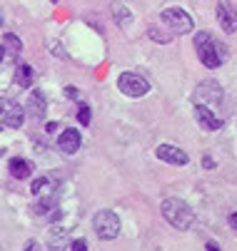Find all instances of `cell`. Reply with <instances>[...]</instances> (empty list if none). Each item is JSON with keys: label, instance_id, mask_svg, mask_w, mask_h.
Wrapping results in <instances>:
<instances>
[{"label": "cell", "instance_id": "7a4b0ae2", "mask_svg": "<svg viewBox=\"0 0 237 251\" xmlns=\"http://www.w3.org/2000/svg\"><path fill=\"white\" fill-rule=\"evenodd\" d=\"M162 217L167 219V224L175 226L178 231H187L195 224V211L187 206V201H182L178 197H167L162 201Z\"/></svg>", "mask_w": 237, "mask_h": 251}, {"label": "cell", "instance_id": "4fadbf2b", "mask_svg": "<svg viewBox=\"0 0 237 251\" xmlns=\"http://www.w3.org/2000/svg\"><path fill=\"white\" fill-rule=\"evenodd\" d=\"M48 249L50 251H65L67 249V229L65 226H53L48 231Z\"/></svg>", "mask_w": 237, "mask_h": 251}, {"label": "cell", "instance_id": "30bf717a", "mask_svg": "<svg viewBox=\"0 0 237 251\" xmlns=\"http://www.w3.org/2000/svg\"><path fill=\"white\" fill-rule=\"evenodd\" d=\"M220 100H222V87H220L217 82L207 80V82H200V85H197V90H195V102H197V104H205V102L215 104V102H220Z\"/></svg>", "mask_w": 237, "mask_h": 251}, {"label": "cell", "instance_id": "7c38bea8", "mask_svg": "<svg viewBox=\"0 0 237 251\" xmlns=\"http://www.w3.org/2000/svg\"><path fill=\"white\" fill-rule=\"evenodd\" d=\"M25 112H28L30 117H35V120H43V117H45V112H48V100H45V95H43L40 90L30 92Z\"/></svg>", "mask_w": 237, "mask_h": 251}, {"label": "cell", "instance_id": "5bb4252c", "mask_svg": "<svg viewBox=\"0 0 237 251\" xmlns=\"http://www.w3.org/2000/svg\"><path fill=\"white\" fill-rule=\"evenodd\" d=\"M30 192L35 194V197H50V194L55 192V179H53L50 174H40L35 182H32Z\"/></svg>", "mask_w": 237, "mask_h": 251}, {"label": "cell", "instance_id": "8992f818", "mask_svg": "<svg viewBox=\"0 0 237 251\" xmlns=\"http://www.w3.org/2000/svg\"><path fill=\"white\" fill-rule=\"evenodd\" d=\"M162 23L170 27L173 32L178 35H185V32H192V18L182 10V8H165L162 10Z\"/></svg>", "mask_w": 237, "mask_h": 251}, {"label": "cell", "instance_id": "6da1fadb", "mask_svg": "<svg viewBox=\"0 0 237 251\" xmlns=\"http://www.w3.org/2000/svg\"><path fill=\"white\" fill-rule=\"evenodd\" d=\"M195 50H197L200 62L205 65V67H210V70H217L225 62V57H227L225 45L217 43L212 38V32H207V30H202V32L195 35Z\"/></svg>", "mask_w": 237, "mask_h": 251}, {"label": "cell", "instance_id": "d6986e66", "mask_svg": "<svg viewBox=\"0 0 237 251\" xmlns=\"http://www.w3.org/2000/svg\"><path fill=\"white\" fill-rule=\"evenodd\" d=\"M148 35H150L155 43H170V40H173V35H165V30L157 27V25H150V27H148Z\"/></svg>", "mask_w": 237, "mask_h": 251}, {"label": "cell", "instance_id": "9a60e30c", "mask_svg": "<svg viewBox=\"0 0 237 251\" xmlns=\"http://www.w3.org/2000/svg\"><path fill=\"white\" fill-rule=\"evenodd\" d=\"M0 45H3L5 57H18V55H20V50H23L20 38H15L13 32H3V38H0Z\"/></svg>", "mask_w": 237, "mask_h": 251}, {"label": "cell", "instance_id": "83f0119b", "mask_svg": "<svg viewBox=\"0 0 237 251\" xmlns=\"http://www.w3.org/2000/svg\"><path fill=\"white\" fill-rule=\"evenodd\" d=\"M53 3H58V0H53Z\"/></svg>", "mask_w": 237, "mask_h": 251}, {"label": "cell", "instance_id": "7402d4cb", "mask_svg": "<svg viewBox=\"0 0 237 251\" xmlns=\"http://www.w3.org/2000/svg\"><path fill=\"white\" fill-rule=\"evenodd\" d=\"M65 97H67V100H78V97H80V90L73 87V85H70V87H65Z\"/></svg>", "mask_w": 237, "mask_h": 251}, {"label": "cell", "instance_id": "ac0fdd59", "mask_svg": "<svg viewBox=\"0 0 237 251\" xmlns=\"http://www.w3.org/2000/svg\"><path fill=\"white\" fill-rule=\"evenodd\" d=\"M15 82L20 85V87H30L32 85V67L30 65H18V70H15Z\"/></svg>", "mask_w": 237, "mask_h": 251}, {"label": "cell", "instance_id": "277c9868", "mask_svg": "<svg viewBox=\"0 0 237 251\" xmlns=\"http://www.w3.org/2000/svg\"><path fill=\"white\" fill-rule=\"evenodd\" d=\"M118 90L127 97H145L150 92V82L138 73H122L118 77Z\"/></svg>", "mask_w": 237, "mask_h": 251}, {"label": "cell", "instance_id": "44dd1931", "mask_svg": "<svg viewBox=\"0 0 237 251\" xmlns=\"http://www.w3.org/2000/svg\"><path fill=\"white\" fill-rule=\"evenodd\" d=\"M70 251H88V241L85 239H78L70 244Z\"/></svg>", "mask_w": 237, "mask_h": 251}, {"label": "cell", "instance_id": "e0dca14e", "mask_svg": "<svg viewBox=\"0 0 237 251\" xmlns=\"http://www.w3.org/2000/svg\"><path fill=\"white\" fill-rule=\"evenodd\" d=\"M113 18H115V23H118L120 27H127V25L132 23V13H130L122 3H113Z\"/></svg>", "mask_w": 237, "mask_h": 251}, {"label": "cell", "instance_id": "cb8c5ba5", "mask_svg": "<svg viewBox=\"0 0 237 251\" xmlns=\"http://www.w3.org/2000/svg\"><path fill=\"white\" fill-rule=\"evenodd\" d=\"M230 226L237 231V211H235V214H230Z\"/></svg>", "mask_w": 237, "mask_h": 251}, {"label": "cell", "instance_id": "d4e9b609", "mask_svg": "<svg viewBox=\"0 0 237 251\" xmlns=\"http://www.w3.org/2000/svg\"><path fill=\"white\" fill-rule=\"evenodd\" d=\"M45 129L53 134V132H58V125H55V122H48V125H45Z\"/></svg>", "mask_w": 237, "mask_h": 251}, {"label": "cell", "instance_id": "3957f363", "mask_svg": "<svg viewBox=\"0 0 237 251\" xmlns=\"http://www.w3.org/2000/svg\"><path fill=\"white\" fill-rule=\"evenodd\" d=\"M92 229H95L97 239H103V241L118 239V234H120V219H118V214L110 211V209L97 211L95 219H92Z\"/></svg>", "mask_w": 237, "mask_h": 251}, {"label": "cell", "instance_id": "5b68a950", "mask_svg": "<svg viewBox=\"0 0 237 251\" xmlns=\"http://www.w3.org/2000/svg\"><path fill=\"white\" fill-rule=\"evenodd\" d=\"M25 122V110L15 102V100H3L0 102V125L10 127V129H20Z\"/></svg>", "mask_w": 237, "mask_h": 251}, {"label": "cell", "instance_id": "484cf974", "mask_svg": "<svg viewBox=\"0 0 237 251\" xmlns=\"http://www.w3.org/2000/svg\"><path fill=\"white\" fill-rule=\"evenodd\" d=\"M202 164H205V167H207V169H212V167H215V162H212V159H210V157H205V159H202Z\"/></svg>", "mask_w": 237, "mask_h": 251}, {"label": "cell", "instance_id": "52a82bcc", "mask_svg": "<svg viewBox=\"0 0 237 251\" xmlns=\"http://www.w3.org/2000/svg\"><path fill=\"white\" fill-rule=\"evenodd\" d=\"M215 15H217V23L225 32H237V8L230 0H220L215 8Z\"/></svg>", "mask_w": 237, "mask_h": 251}, {"label": "cell", "instance_id": "8fae6325", "mask_svg": "<svg viewBox=\"0 0 237 251\" xmlns=\"http://www.w3.org/2000/svg\"><path fill=\"white\" fill-rule=\"evenodd\" d=\"M83 145V137L78 129H62V134L58 137V147L62 154H75Z\"/></svg>", "mask_w": 237, "mask_h": 251}, {"label": "cell", "instance_id": "ba28073f", "mask_svg": "<svg viewBox=\"0 0 237 251\" xmlns=\"http://www.w3.org/2000/svg\"><path fill=\"white\" fill-rule=\"evenodd\" d=\"M155 157L162 159V162H167V164H175V167H185V164L190 162L187 152H182V150L175 147V145H157Z\"/></svg>", "mask_w": 237, "mask_h": 251}, {"label": "cell", "instance_id": "603a6c76", "mask_svg": "<svg viewBox=\"0 0 237 251\" xmlns=\"http://www.w3.org/2000/svg\"><path fill=\"white\" fill-rule=\"evenodd\" d=\"M23 251H40V246H38V241H28Z\"/></svg>", "mask_w": 237, "mask_h": 251}, {"label": "cell", "instance_id": "9c48e42d", "mask_svg": "<svg viewBox=\"0 0 237 251\" xmlns=\"http://www.w3.org/2000/svg\"><path fill=\"white\" fill-rule=\"evenodd\" d=\"M195 120L205 132H217L222 127V120L210 110L207 104H195Z\"/></svg>", "mask_w": 237, "mask_h": 251}, {"label": "cell", "instance_id": "4316f807", "mask_svg": "<svg viewBox=\"0 0 237 251\" xmlns=\"http://www.w3.org/2000/svg\"><path fill=\"white\" fill-rule=\"evenodd\" d=\"M207 251H220V246L215 241H207Z\"/></svg>", "mask_w": 237, "mask_h": 251}, {"label": "cell", "instance_id": "2e32d148", "mask_svg": "<svg viewBox=\"0 0 237 251\" xmlns=\"http://www.w3.org/2000/svg\"><path fill=\"white\" fill-rule=\"evenodd\" d=\"M8 167H10V174H13L15 179H28L30 172H32L30 162H25V159H20V157H13Z\"/></svg>", "mask_w": 237, "mask_h": 251}, {"label": "cell", "instance_id": "ffe728a7", "mask_svg": "<svg viewBox=\"0 0 237 251\" xmlns=\"http://www.w3.org/2000/svg\"><path fill=\"white\" fill-rule=\"evenodd\" d=\"M78 120H80V125H83V127H88V125H90V120H92V117H90V107H88V104H78Z\"/></svg>", "mask_w": 237, "mask_h": 251}]
</instances>
